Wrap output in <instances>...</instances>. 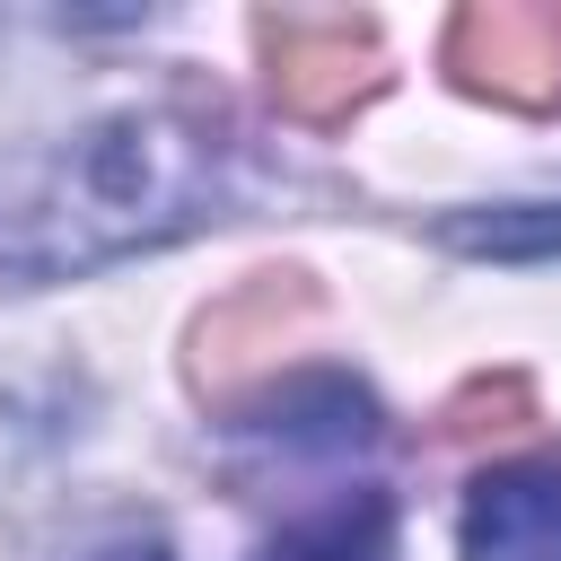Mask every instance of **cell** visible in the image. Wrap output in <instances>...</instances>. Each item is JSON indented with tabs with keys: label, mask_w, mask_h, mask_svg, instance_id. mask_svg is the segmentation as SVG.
I'll list each match as a JSON object with an SVG mask.
<instances>
[{
	"label": "cell",
	"mask_w": 561,
	"mask_h": 561,
	"mask_svg": "<svg viewBox=\"0 0 561 561\" xmlns=\"http://www.w3.org/2000/svg\"><path fill=\"white\" fill-rule=\"evenodd\" d=\"M228 193V149L175 105H123L0 158V280L44 289L175 245Z\"/></svg>",
	"instance_id": "cell-1"
},
{
	"label": "cell",
	"mask_w": 561,
	"mask_h": 561,
	"mask_svg": "<svg viewBox=\"0 0 561 561\" xmlns=\"http://www.w3.org/2000/svg\"><path fill=\"white\" fill-rule=\"evenodd\" d=\"M447 70H456V88H473L491 105L543 114L561 96V9H517V0L456 9L447 18Z\"/></svg>",
	"instance_id": "cell-2"
},
{
	"label": "cell",
	"mask_w": 561,
	"mask_h": 561,
	"mask_svg": "<svg viewBox=\"0 0 561 561\" xmlns=\"http://www.w3.org/2000/svg\"><path fill=\"white\" fill-rule=\"evenodd\" d=\"M263 53H272V96L298 123H342L386 79L377 35L351 18H263Z\"/></svg>",
	"instance_id": "cell-3"
},
{
	"label": "cell",
	"mask_w": 561,
	"mask_h": 561,
	"mask_svg": "<svg viewBox=\"0 0 561 561\" xmlns=\"http://www.w3.org/2000/svg\"><path fill=\"white\" fill-rule=\"evenodd\" d=\"M237 430L263 447H368L377 394L342 368H280V377L237 394Z\"/></svg>",
	"instance_id": "cell-4"
},
{
	"label": "cell",
	"mask_w": 561,
	"mask_h": 561,
	"mask_svg": "<svg viewBox=\"0 0 561 561\" xmlns=\"http://www.w3.org/2000/svg\"><path fill=\"white\" fill-rule=\"evenodd\" d=\"M465 561H561V456H517L473 473Z\"/></svg>",
	"instance_id": "cell-5"
},
{
	"label": "cell",
	"mask_w": 561,
	"mask_h": 561,
	"mask_svg": "<svg viewBox=\"0 0 561 561\" xmlns=\"http://www.w3.org/2000/svg\"><path fill=\"white\" fill-rule=\"evenodd\" d=\"M386 552H394V500L377 482H359L254 543V561H386Z\"/></svg>",
	"instance_id": "cell-6"
},
{
	"label": "cell",
	"mask_w": 561,
	"mask_h": 561,
	"mask_svg": "<svg viewBox=\"0 0 561 561\" xmlns=\"http://www.w3.org/2000/svg\"><path fill=\"white\" fill-rule=\"evenodd\" d=\"M289 307H307V280H298V272H263L245 298L210 307V316H202V333H193V342H202V377H219V386H228L245 359L280 351V316H289Z\"/></svg>",
	"instance_id": "cell-7"
},
{
	"label": "cell",
	"mask_w": 561,
	"mask_h": 561,
	"mask_svg": "<svg viewBox=\"0 0 561 561\" xmlns=\"http://www.w3.org/2000/svg\"><path fill=\"white\" fill-rule=\"evenodd\" d=\"M456 254H500V263H535L561 254V202H500V210H465L438 228Z\"/></svg>",
	"instance_id": "cell-8"
},
{
	"label": "cell",
	"mask_w": 561,
	"mask_h": 561,
	"mask_svg": "<svg viewBox=\"0 0 561 561\" xmlns=\"http://www.w3.org/2000/svg\"><path fill=\"white\" fill-rule=\"evenodd\" d=\"M526 421H535L526 377H482L447 403V438H500V430H526Z\"/></svg>",
	"instance_id": "cell-9"
},
{
	"label": "cell",
	"mask_w": 561,
	"mask_h": 561,
	"mask_svg": "<svg viewBox=\"0 0 561 561\" xmlns=\"http://www.w3.org/2000/svg\"><path fill=\"white\" fill-rule=\"evenodd\" d=\"M79 561H175V543H167L158 526H149V535L131 526V535H105V543H96V552H79Z\"/></svg>",
	"instance_id": "cell-10"
}]
</instances>
